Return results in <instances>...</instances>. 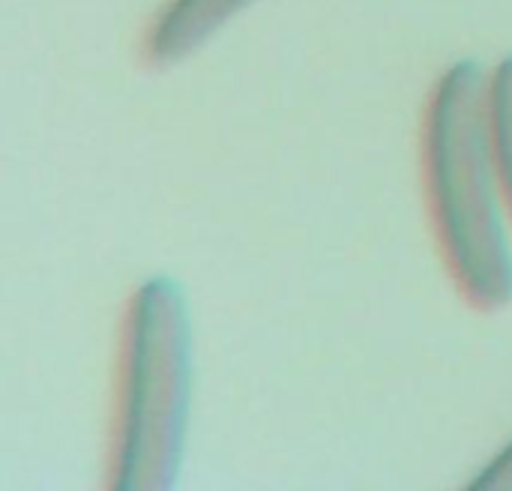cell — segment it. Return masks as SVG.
<instances>
[{
    "mask_svg": "<svg viewBox=\"0 0 512 491\" xmlns=\"http://www.w3.org/2000/svg\"><path fill=\"white\" fill-rule=\"evenodd\" d=\"M426 192L447 267L483 312L512 303V252L498 195L489 84L480 63L450 66L429 102L423 132Z\"/></svg>",
    "mask_w": 512,
    "mask_h": 491,
    "instance_id": "1",
    "label": "cell"
},
{
    "mask_svg": "<svg viewBox=\"0 0 512 491\" xmlns=\"http://www.w3.org/2000/svg\"><path fill=\"white\" fill-rule=\"evenodd\" d=\"M192 387L186 300L177 282L156 276L129 303L120 354V393L111 486L171 489L180 474Z\"/></svg>",
    "mask_w": 512,
    "mask_h": 491,
    "instance_id": "2",
    "label": "cell"
},
{
    "mask_svg": "<svg viewBox=\"0 0 512 491\" xmlns=\"http://www.w3.org/2000/svg\"><path fill=\"white\" fill-rule=\"evenodd\" d=\"M255 0H168L147 33V60L171 66L201 48L219 27Z\"/></svg>",
    "mask_w": 512,
    "mask_h": 491,
    "instance_id": "3",
    "label": "cell"
},
{
    "mask_svg": "<svg viewBox=\"0 0 512 491\" xmlns=\"http://www.w3.org/2000/svg\"><path fill=\"white\" fill-rule=\"evenodd\" d=\"M489 129L495 168L512 210V54L501 60L489 81Z\"/></svg>",
    "mask_w": 512,
    "mask_h": 491,
    "instance_id": "4",
    "label": "cell"
},
{
    "mask_svg": "<svg viewBox=\"0 0 512 491\" xmlns=\"http://www.w3.org/2000/svg\"><path fill=\"white\" fill-rule=\"evenodd\" d=\"M471 489H510L512 491V444H507L474 480Z\"/></svg>",
    "mask_w": 512,
    "mask_h": 491,
    "instance_id": "5",
    "label": "cell"
}]
</instances>
